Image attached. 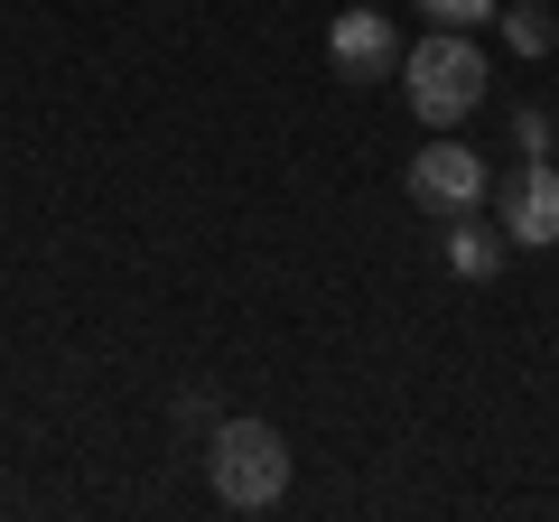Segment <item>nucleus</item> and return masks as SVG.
Listing matches in <instances>:
<instances>
[{"label":"nucleus","mask_w":559,"mask_h":522,"mask_svg":"<svg viewBox=\"0 0 559 522\" xmlns=\"http://www.w3.org/2000/svg\"><path fill=\"white\" fill-rule=\"evenodd\" d=\"M205 476H215V503L224 513H271L289 495V439L271 420H215L205 439Z\"/></svg>","instance_id":"obj_2"},{"label":"nucleus","mask_w":559,"mask_h":522,"mask_svg":"<svg viewBox=\"0 0 559 522\" xmlns=\"http://www.w3.org/2000/svg\"><path fill=\"white\" fill-rule=\"evenodd\" d=\"M401 94H411V112L429 121V131H457V121L495 94L476 28H429L419 47H401Z\"/></svg>","instance_id":"obj_1"},{"label":"nucleus","mask_w":559,"mask_h":522,"mask_svg":"<svg viewBox=\"0 0 559 522\" xmlns=\"http://www.w3.org/2000/svg\"><path fill=\"white\" fill-rule=\"evenodd\" d=\"M178 429H197V439H215V402H205V392H187V402H178Z\"/></svg>","instance_id":"obj_10"},{"label":"nucleus","mask_w":559,"mask_h":522,"mask_svg":"<svg viewBox=\"0 0 559 522\" xmlns=\"http://www.w3.org/2000/svg\"><path fill=\"white\" fill-rule=\"evenodd\" d=\"M401 187H411V205H419V215L457 224V215H476V205L495 197V168H485L466 141H429V150H411Z\"/></svg>","instance_id":"obj_3"},{"label":"nucleus","mask_w":559,"mask_h":522,"mask_svg":"<svg viewBox=\"0 0 559 522\" xmlns=\"http://www.w3.org/2000/svg\"><path fill=\"white\" fill-rule=\"evenodd\" d=\"M429 10V28H485V20H503V0H419Z\"/></svg>","instance_id":"obj_9"},{"label":"nucleus","mask_w":559,"mask_h":522,"mask_svg":"<svg viewBox=\"0 0 559 522\" xmlns=\"http://www.w3.org/2000/svg\"><path fill=\"white\" fill-rule=\"evenodd\" d=\"M495 224L513 234V252L559 242V168L550 159H522L513 178H495Z\"/></svg>","instance_id":"obj_5"},{"label":"nucleus","mask_w":559,"mask_h":522,"mask_svg":"<svg viewBox=\"0 0 559 522\" xmlns=\"http://www.w3.org/2000/svg\"><path fill=\"white\" fill-rule=\"evenodd\" d=\"M326 66H336V84H392L401 75V28L382 20V0L336 10V28H326Z\"/></svg>","instance_id":"obj_4"},{"label":"nucleus","mask_w":559,"mask_h":522,"mask_svg":"<svg viewBox=\"0 0 559 522\" xmlns=\"http://www.w3.org/2000/svg\"><path fill=\"white\" fill-rule=\"evenodd\" d=\"M503 252H513V234H503V224H476V215L448 224V271H457V281H495Z\"/></svg>","instance_id":"obj_6"},{"label":"nucleus","mask_w":559,"mask_h":522,"mask_svg":"<svg viewBox=\"0 0 559 522\" xmlns=\"http://www.w3.org/2000/svg\"><path fill=\"white\" fill-rule=\"evenodd\" d=\"M503 38L522 47V57H550V38H559V20L540 10V0H522V10H503Z\"/></svg>","instance_id":"obj_7"},{"label":"nucleus","mask_w":559,"mask_h":522,"mask_svg":"<svg viewBox=\"0 0 559 522\" xmlns=\"http://www.w3.org/2000/svg\"><path fill=\"white\" fill-rule=\"evenodd\" d=\"M550 141H559V121L540 112V103H513V150L522 159H550Z\"/></svg>","instance_id":"obj_8"}]
</instances>
